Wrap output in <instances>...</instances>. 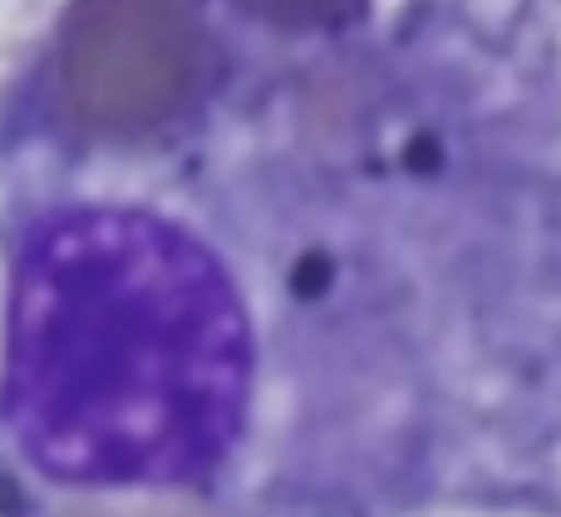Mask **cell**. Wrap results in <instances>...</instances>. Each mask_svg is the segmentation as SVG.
I'll use <instances>...</instances> for the list:
<instances>
[{"label": "cell", "mask_w": 561, "mask_h": 517, "mask_svg": "<svg viewBox=\"0 0 561 517\" xmlns=\"http://www.w3.org/2000/svg\"><path fill=\"white\" fill-rule=\"evenodd\" d=\"M256 335L227 262L153 207L69 203L10 242L0 424L84 493L217 479L252 414Z\"/></svg>", "instance_id": "6da1fadb"}, {"label": "cell", "mask_w": 561, "mask_h": 517, "mask_svg": "<svg viewBox=\"0 0 561 517\" xmlns=\"http://www.w3.org/2000/svg\"><path fill=\"white\" fill-rule=\"evenodd\" d=\"M217 69L197 0H69L49 39V108L79 143H158L203 114Z\"/></svg>", "instance_id": "7a4b0ae2"}, {"label": "cell", "mask_w": 561, "mask_h": 517, "mask_svg": "<svg viewBox=\"0 0 561 517\" xmlns=\"http://www.w3.org/2000/svg\"><path fill=\"white\" fill-rule=\"evenodd\" d=\"M232 5L280 35H335L365 20L369 0H232Z\"/></svg>", "instance_id": "3957f363"}]
</instances>
